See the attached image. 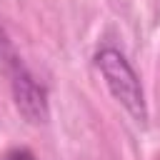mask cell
Segmentation results:
<instances>
[{
	"label": "cell",
	"mask_w": 160,
	"mask_h": 160,
	"mask_svg": "<svg viewBox=\"0 0 160 160\" xmlns=\"http://www.w3.org/2000/svg\"><path fill=\"white\" fill-rule=\"evenodd\" d=\"M95 65L100 70V75L105 78V85L110 88L112 98L138 120L145 122L148 120V108H145V95H142V85L138 72L132 70V65L128 62V58L115 50V48H102L95 55Z\"/></svg>",
	"instance_id": "6da1fadb"
},
{
	"label": "cell",
	"mask_w": 160,
	"mask_h": 160,
	"mask_svg": "<svg viewBox=\"0 0 160 160\" xmlns=\"http://www.w3.org/2000/svg\"><path fill=\"white\" fill-rule=\"evenodd\" d=\"M5 160H35V155L30 150H12L5 155Z\"/></svg>",
	"instance_id": "3957f363"
},
{
	"label": "cell",
	"mask_w": 160,
	"mask_h": 160,
	"mask_svg": "<svg viewBox=\"0 0 160 160\" xmlns=\"http://www.w3.org/2000/svg\"><path fill=\"white\" fill-rule=\"evenodd\" d=\"M10 78H12V92H15V102L22 110V115L32 122H42L48 118V108H45V90L35 82V78L28 72V68L12 58L10 62Z\"/></svg>",
	"instance_id": "7a4b0ae2"
}]
</instances>
